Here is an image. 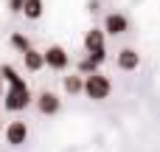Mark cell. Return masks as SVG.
Returning <instances> with one entry per match:
<instances>
[{"instance_id": "obj_1", "label": "cell", "mask_w": 160, "mask_h": 152, "mask_svg": "<svg viewBox=\"0 0 160 152\" xmlns=\"http://www.w3.org/2000/svg\"><path fill=\"white\" fill-rule=\"evenodd\" d=\"M31 102H34V96H31V87L25 85V79H17L8 85V90H3V107L8 113H20Z\"/></svg>"}, {"instance_id": "obj_2", "label": "cell", "mask_w": 160, "mask_h": 152, "mask_svg": "<svg viewBox=\"0 0 160 152\" xmlns=\"http://www.w3.org/2000/svg\"><path fill=\"white\" fill-rule=\"evenodd\" d=\"M82 93H84L87 99H93V102H104V99L112 93V82H110V76H104V73L84 76V82H82Z\"/></svg>"}, {"instance_id": "obj_3", "label": "cell", "mask_w": 160, "mask_h": 152, "mask_svg": "<svg viewBox=\"0 0 160 152\" xmlns=\"http://www.w3.org/2000/svg\"><path fill=\"white\" fill-rule=\"evenodd\" d=\"M42 65H48L51 71H65L70 65V54L62 45H48L42 51Z\"/></svg>"}, {"instance_id": "obj_4", "label": "cell", "mask_w": 160, "mask_h": 152, "mask_svg": "<svg viewBox=\"0 0 160 152\" xmlns=\"http://www.w3.org/2000/svg\"><path fill=\"white\" fill-rule=\"evenodd\" d=\"M104 37L110 34V37H121V34H127L129 31V20L121 14V11H110L107 17H104Z\"/></svg>"}, {"instance_id": "obj_5", "label": "cell", "mask_w": 160, "mask_h": 152, "mask_svg": "<svg viewBox=\"0 0 160 152\" xmlns=\"http://www.w3.org/2000/svg\"><path fill=\"white\" fill-rule=\"evenodd\" d=\"M37 110H39L42 116H56V113L62 110V99H59L56 93H51V90H42V93L37 96Z\"/></svg>"}, {"instance_id": "obj_6", "label": "cell", "mask_w": 160, "mask_h": 152, "mask_svg": "<svg viewBox=\"0 0 160 152\" xmlns=\"http://www.w3.org/2000/svg\"><path fill=\"white\" fill-rule=\"evenodd\" d=\"M28 141V124L25 121H11L6 127V144L8 147H22Z\"/></svg>"}, {"instance_id": "obj_7", "label": "cell", "mask_w": 160, "mask_h": 152, "mask_svg": "<svg viewBox=\"0 0 160 152\" xmlns=\"http://www.w3.org/2000/svg\"><path fill=\"white\" fill-rule=\"evenodd\" d=\"M115 65H118L121 71H138V65H141V54H138L135 48H121V51L115 54Z\"/></svg>"}, {"instance_id": "obj_8", "label": "cell", "mask_w": 160, "mask_h": 152, "mask_svg": "<svg viewBox=\"0 0 160 152\" xmlns=\"http://www.w3.org/2000/svg\"><path fill=\"white\" fill-rule=\"evenodd\" d=\"M101 48H104V31L101 28H90L84 34V51L93 54V51H101Z\"/></svg>"}, {"instance_id": "obj_9", "label": "cell", "mask_w": 160, "mask_h": 152, "mask_svg": "<svg viewBox=\"0 0 160 152\" xmlns=\"http://www.w3.org/2000/svg\"><path fill=\"white\" fill-rule=\"evenodd\" d=\"M22 62H25V71H31V73H37V71L45 68L42 65V51H34V48H28L22 54Z\"/></svg>"}, {"instance_id": "obj_10", "label": "cell", "mask_w": 160, "mask_h": 152, "mask_svg": "<svg viewBox=\"0 0 160 152\" xmlns=\"http://www.w3.org/2000/svg\"><path fill=\"white\" fill-rule=\"evenodd\" d=\"M42 11H45V3H42V0H25L20 14H25L28 20H39V17H42Z\"/></svg>"}, {"instance_id": "obj_11", "label": "cell", "mask_w": 160, "mask_h": 152, "mask_svg": "<svg viewBox=\"0 0 160 152\" xmlns=\"http://www.w3.org/2000/svg\"><path fill=\"white\" fill-rule=\"evenodd\" d=\"M82 82H84V79H82L79 73H70V76H65V79H62V87H65V93L79 96V93H82Z\"/></svg>"}, {"instance_id": "obj_12", "label": "cell", "mask_w": 160, "mask_h": 152, "mask_svg": "<svg viewBox=\"0 0 160 152\" xmlns=\"http://www.w3.org/2000/svg\"><path fill=\"white\" fill-rule=\"evenodd\" d=\"M8 42H11V48H14L17 54H25V51L31 48V39H28V37H25L22 31H14V34L8 37Z\"/></svg>"}, {"instance_id": "obj_13", "label": "cell", "mask_w": 160, "mask_h": 152, "mask_svg": "<svg viewBox=\"0 0 160 152\" xmlns=\"http://www.w3.org/2000/svg\"><path fill=\"white\" fill-rule=\"evenodd\" d=\"M93 73H98V65H96L90 56H84V59L79 62V76L84 79V76H93Z\"/></svg>"}, {"instance_id": "obj_14", "label": "cell", "mask_w": 160, "mask_h": 152, "mask_svg": "<svg viewBox=\"0 0 160 152\" xmlns=\"http://www.w3.org/2000/svg\"><path fill=\"white\" fill-rule=\"evenodd\" d=\"M22 3H25V0H8V11H11V14H20V11H22Z\"/></svg>"}, {"instance_id": "obj_15", "label": "cell", "mask_w": 160, "mask_h": 152, "mask_svg": "<svg viewBox=\"0 0 160 152\" xmlns=\"http://www.w3.org/2000/svg\"><path fill=\"white\" fill-rule=\"evenodd\" d=\"M0 99H3V79H0Z\"/></svg>"}, {"instance_id": "obj_16", "label": "cell", "mask_w": 160, "mask_h": 152, "mask_svg": "<svg viewBox=\"0 0 160 152\" xmlns=\"http://www.w3.org/2000/svg\"><path fill=\"white\" fill-rule=\"evenodd\" d=\"M0 127H3V118H0Z\"/></svg>"}]
</instances>
